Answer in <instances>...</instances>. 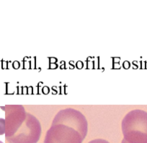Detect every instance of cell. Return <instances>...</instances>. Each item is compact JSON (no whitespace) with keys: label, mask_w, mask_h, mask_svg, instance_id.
<instances>
[{"label":"cell","mask_w":147,"mask_h":143,"mask_svg":"<svg viewBox=\"0 0 147 143\" xmlns=\"http://www.w3.org/2000/svg\"><path fill=\"white\" fill-rule=\"evenodd\" d=\"M87 131L85 117L78 111L67 108L55 116L44 143H82Z\"/></svg>","instance_id":"6da1fadb"},{"label":"cell","mask_w":147,"mask_h":143,"mask_svg":"<svg viewBox=\"0 0 147 143\" xmlns=\"http://www.w3.org/2000/svg\"><path fill=\"white\" fill-rule=\"evenodd\" d=\"M122 131L128 143H147V112L134 110L122 121Z\"/></svg>","instance_id":"7a4b0ae2"},{"label":"cell","mask_w":147,"mask_h":143,"mask_svg":"<svg viewBox=\"0 0 147 143\" xmlns=\"http://www.w3.org/2000/svg\"><path fill=\"white\" fill-rule=\"evenodd\" d=\"M40 134L41 128L38 120L27 113L24 123L16 133L7 140L10 143H36L40 139Z\"/></svg>","instance_id":"3957f363"},{"label":"cell","mask_w":147,"mask_h":143,"mask_svg":"<svg viewBox=\"0 0 147 143\" xmlns=\"http://www.w3.org/2000/svg\"><path fill=\"white\" fill-rule=\"evenodd\" d=\"M5 136L6 140L17 132L27 117V113L22 106H6Z\"/></svg>","instance_id":"277c9868"},{"label":"cell","mask_w":147,"mask_h":143,"mask_svg":"<svg viewBox=\"0 0 147 143\" xmlns=\"http://www.w3.org/2000/svg\"><path fill=\"white\" fill-rule=\"evenodd\" d=\"M5 134V120L0 118V135Z\"/></svg>","instance_id":"5b68a950"},{"label":"cell","mask_w":147,"mask_h":143,"mask_svg":"<svg viewBox=\"0 0 147 143\" xmlns=\"http://www.w3.org/2000/svg\"><path fill=\"white\" fill-rule=\"evenodd\" d=\"M88 143H110L107 141L105 140H102V139H97V140H92V141L89 142Z\"/></svg>","instance_id":"8992f818"},{"label":"cell","mask_w":147,"mask_h":143,"mask_svg":"<svg viewBox=\"0 0 147 143\" xmlns=\"http://www.w3.org/2000/svg\"><path fill=\"white\" fill-rule=\"evenodd\" d=\"M121 143H128V142H127L126 141V140L124 139V140H123V141H122Z\"/></svg>","instance_id":"52a82bcc"},{"label":"cell","mask_w":147,"mask_h":143,"mask_svg":"<svg viewBox=\"0 0 147 143\" xmlns=\"http://www.w3.org/2000/svg\"><path fill=\"white\" fill-rule=\"evenodd\" d=\"M0 143H3V142H1V141H0Z\"/></svg>","instance_id":"ba28073f"}]
</instances>
